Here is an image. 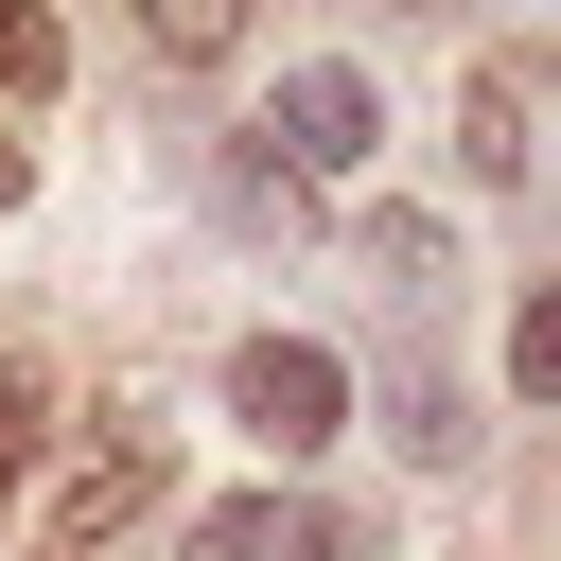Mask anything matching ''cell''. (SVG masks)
Returning a JSON list of instances; mask_svg holds the SVG:
<instances>
[{
    "mask_svg": "<svg viewBox=\"0 0 561 561\" xmlns=\"http://www.w3.org/2000/svg\"><path fill=\"white\" fill-rule=\"evenodd\" d=\"M140 35H158L175 70H210V53H245V0H140Z\"/></svg>",
    "mask_w": 561,
    "mask_h": 561,
    "instance_id": "9c48e42d",
    "label": "cell"
},
{
    "mask_svg": "<svg viewBox=\"0 0 561 561\" xmlns=\"http://www.w3.org/2000/svg\"><path fill=\"white\" fill-rule=\"evenodd\" d=\"M368 280H386V298H456V228H421V210H368Z\"/></svg>",
    "mask_w": 561,
    "mask_h": 561,
    "instance_id": "52a82bcc",
    "label": "cell"
},
{
    "mask_svg": "<svg viewBox=\"0 0 561 561\" xmlns=\"http://www.w3.org/2000/svg\"><path fill=\"white\" fill-rule=\"evenodd\" d=\"M53 70H70V53H53V18H35V0H0V88H18V105H35V88H53Z\"/></svg>",
    "mask_w": 561,
    "mask_h": 561,
    "instance_id": "30bf717a",
    "label": "cell"
},
{
    "mask_svg": "<svg viewBox=\"0 0 561 561\" xmlns=\"http://www.w3.org/2000/svg\"><path fill=\"white\" fill-rule=\"evenodd\" d=\"M35 438H53V403H35V368H0V491L35 473Z\"/></svg>",
    "mask_w": 561,
    "mask_h": 561,
    "instance_id": "7c38bea8",
    "label": "cell"
},
{
    "mask_svg": "<svg viewBox=\"0 0 561 561\" xmlns=\"http://www.w3.org/2000/svg\"><path fill=\"white\" fill-rule=\"evenodd\" d=\"M263 140H280V175L316 193V175H351V158L386 140V105H368V70H333V53H316V70H280V123H263Z\"/></svg>",
    "mask_w": 561,
    "mask_h": 561,
    "instance_id": "7a4b0ae2",
    "label": "cell"
},
{
    "mask_svg": "<svg viewBox=\"0 0 561 561\" xmlns=\"http://www.w3.org/2000/svg\"><path fill=\"white\" fill-rule=\"evenodd\" d=\"M526 123H543V105H526V70H508V53H491V70H473V105H456V158H473V175H491V193H526V158H543V140H526Z\"/></svg>",
    "mask_w": 561,
    "mask_h": 561,
    "instance_id": "5b68a950",
    "label": "cell"
},
{
    "mask_svg": "<svg viewBox=\"0 0 561 561\" xmlns=\"http://www.w3.org/2000/svg\"><path fill=\"white\" fill-rule=\"evenodd\" d=\"M210 193H228V228H298V210H316V193H298L263 140H228V158H210Z\"/></svg>",
    "mask_w": 561,
    "mask_h": 561,
    "instance_id": "ba28073f",
    "label": "cell"
},
{
    "mask_svg": "<svg viewBox=\"0 0 561 561\" xmlns=\"http://www.w3.org/2000/svg\"><path fill=\"white\" fill-rule=\"evenodd\" d=\"M193 561H368V526L316 491H228V508H193Z\"/></svg>",
    "mask_w": 561,
    "mask_h": 561,
    "instance_id": "3957f363",
    "label": "cell"
},
{
    "mask_svg": "<svg viewBox=\"0 0 561 561\" xmlns=\"http://www.w3.org/2000/svg\"><path fill=\"white\" fill-rule=\"evenodd\" d=\"M140 508H158V421L123 403V421H105V456H88V473H70L35 526H53V543H105V526H140Z\"/></svg>",
    "mask_w": 561,
    "mask_h": 561,
    "instance_id": "277c9868",
    "label": "cell"
},
{
    "mask_svg": "<svg viewBox=\"0 0 561 561\" xmlns=\"http://www.w3.org/2000/svg\"><path fill=\"white\" fill-rule=\"evenodd\" d=\"M228 421H245L263 456H316V438L351 421V368H333L316 333H245V351H228Z\"/></svg>",
    "mask_w": 561,
    "mask_h": 561,
    "instance_id": "6da1fadb",
    "label": "cell"
},
{
    "mask_svg": "<svg viewBox=\"0 0 561 561\" xmlns=\"http://www.w3.org/2000/svg\"><path fill=\"white\" fill-rule=\"evenodd\" d=\"M508 386H526V403L561 386V298H526V316H508Z\"/></svg>",
    "mask_w": 561,
    "mask_h": 561,
    "instance_id": "8fae6325",
    "label": "cell"
},
{
    "mask_svg": "<svg viewBox=\"0 0 561 561\" xmlns=\"http://www.w3.org/2000/svg\"><path fill=\"white\" fill-rule=\"evenodd\" d=\"M0 210H18V140H0Z\"/></svg>",
    "mask_w": 561,
    "mask_h": 561,
    "instance_id": "4fadbf2b",
    "label": "cell"
},
{
    "mask_svg": "<svg viewBox=\"0 0 561 561\" xmlns=\"http://www.w3.org/2000/svg\"><path fill=\"white\" fill-rule=\"evenodd\" d=\"M386 438H403L421 473H473V403H456L438 368H403V386H386Z\"/></svg>",
    "mask_w": 561,
    "mask_h": 561,
    "instance_id": "8992f818",
    "label": "cell"
}]
</instances>
